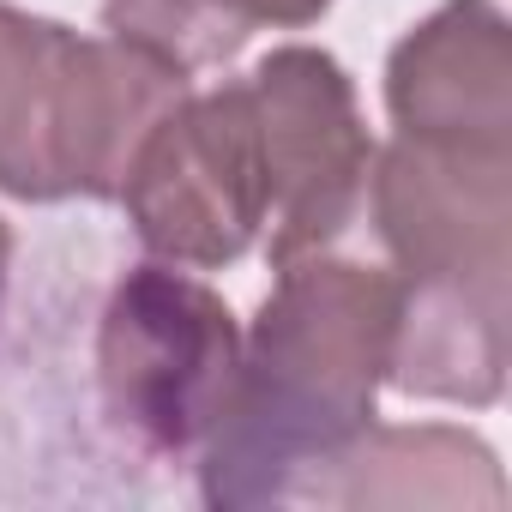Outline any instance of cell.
Masks as SVG:
<instances>
[{
    "instance_id": "5b68a950",
    "label": "cell",
    "mask_w": 512,
    "mask_h": 512,
    "mask_svg": "<svg viewBox=\"0 0 512 512\" xmlns=\"http://www.w3.org/2000/svg\"><path fill=\"white\" fill-rule=\"evenodd\" d=\"M133 235L169 266L223 272L266 235V157L247 79L181 91L121 175Z\"/></svg>"
},
{
    "instance_id": "3957f363",
    "label": "cell",
    "mask_w": 512,
    "mask_h": 512,
    "mask_svg": "<svg viewBox=\"0 0 512 512\" xmlns=\"http://www.w3.org/2000/svg\"><path fill=\"white\" fill-rule=\"evenodd\" d=\"M187 91V73L127 37H85L0 0V193L115 199L139 139Z\"/></svg>"
},
{
    "instance_id": "30bf717a",
    "label": "cell",
    "mask_w": 512,
    "mask_h": 512,
    "mask_svg": "<svg viewBox=\"0 0 512 512\" xmlns=\"http://www.w3.org/2000/svg\"><path fill=\"white\" fill-rule=\"evenodd\" d=\"M7 266H13V229L0 223V284H7Z\"/></svg>"
},
{
    "instance_id": "277c9868",
    "label": "cell",
    "mask_w": 512,
    "mask_h": 512,
    "mask_svg": "<svg viewBox=\"0 0 512 512\" xmlns=\"http://www.w3.org/2000/svg\"><path fill=\"white\" fill-rule=\"evenodd\" d=\"M241 326L187 266H133L97 320V392L109 428L151 458H193L223 410Z\"/></svg>"
},
{
    "instance_id": "6da1fadb",
    "label": "cell",
    "mask_w": 512,
    "mask_h": 512,
    "mask_svg": "<svg viewBox=\"0 0 512 512\" xmlns=\"http://www.w3.org/2000/svg\"><path fill=\"white\" fill-rule=\"evenodd\" d=\"M392 356V272L344 253L278 266L241 332L223 410L205 434L199 500L217 512L278 506L338 458L380 404Z\"/></svg>"
},
{
    "instance_id": "52a82bcc",
    "label": "cell",
    "mask_w": 512,
    "mask_h": 512,
    "mask_svg": "<svg viewBox=\"0 0 512 512\" xmlns=\"http://www.w3.org/2000/svg\"><path fill=\"white\" fill-rule=\"evenodd\" d=\"M386 115L404 139L512 151V25L494 0H440L392 43Z\"/></svg>"
},
{
    "instance_id": "7a4b0ae2",
    "label": "cell",
    "mask_w": 512,
    "mask_h": 512,
    "mask_svg": "<svg viewBox=\"0 0 512 512\" xmlns=\"http://www.w3.org/2000/svg\"><path fill=\"white\" fill-rule=\"evenodd\" d=\"M368 205L392 272L386 386L488 410L506 392L512 320V151L392 133L368 169Z\"/></svg>"
},
{
    "instance_id": "8992f818",
    "label": "cell",
    "mask_w": 512,
    "mask_h": 512,
    "mask_svg": "<svg viewBox=\"0 0 512 512\" xmlns=\"http://www.w3.org/2000/svg\"><path fill=\"white\" fill-rule=\"evenodd\" d=\"M266 157V260L326 253L368 199L374 139L350 73L314 43H278L247 73Z\"/></svg>"
},
{
    "instance_id": "ba28073f",
    "label": "cell",
    "mask_w": 512,
    "mask_h": 512,
    "mask_svg": "<svg viewBox=\"0 0 512 512\" xmlns=\"http://www.w3.org/2000/svg\"><path fill=\"white\" fill-rule=\"evenodd\" d=\"M296 500L314 506H506V476L494 452L464 428H380L368 422L338 458H326Z\"/></svg>"
},
{
    "instance_id": "9c48e42d",
    "label": "cell",
    "mask_w": 512,
    "mask_h": 512,
    "mask_svg": "<svg viewBox=\"0 0 512 512\" xmlns=\"http://www.w3.org/2000/svg\"><path fill=\"white\" fill-rule=\"evenodd\" d=\"M326 7L332 0H103V31L193 79L229 67L266 31H308Z\"/></svg>"
}]
</instances>
